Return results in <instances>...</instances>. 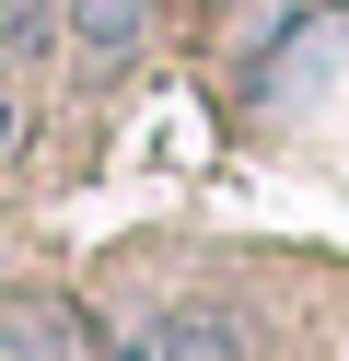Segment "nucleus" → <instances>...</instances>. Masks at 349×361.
<instances>
[{"label": "nucleus", "mask_w": 349, "mask_h": 361, "mask_svg": "<svg viewBox=\"0 0 349 361\" xmlns=\"http://www.w3.org/2000/svg\"><path fill=\"white\" fill-rule=\"evenodd\" d=\"M23 152V105H12V82H0V164Z\"/></svg>", "instance_id": "obj_4"}, {"label": "nucleus", "mask_w": 349, "mask_h": 361, "mask_svg": "<svg viewBox=\"0 0 349 361\" xmlns=\"http://www.w3.org/2000/svg\"><path fill=\"white\" fill-rule=\"evenodd\" d=\"M47 35H59L47 0H0V59H47Z\"/></svg>", "instance_id": "obj_3"}, {"label": "nucleus", "mask_w": 349, "mask_h": 361, "mask_svg": "<svg viewBox=\"0 0 349 361\" xmlns=\"http://www.w3.org/2000/svg\"><path fill=\"white\" fill-rule=\"evenodd\" d=\"M128 361H256V338L233 303H163V314H140Z\"/></svg>", "instance_id": "obj_1"}, {"label": "nucleus", "mask_w": 349, "mask_h": 361, "mask_svg": "<svg viewBox=\"0 0 349 361\" xmlns=\"http://www.w3.org/2000/svg\"><path fill=\"white\" fill-rule=\"evenodd\" d=\"M70 59H82V82H116L152 59V0H70Z\"/></svg>", "instance_id": "obj_2"}]
</instances>
